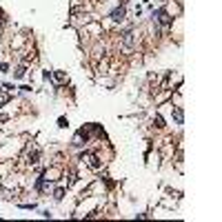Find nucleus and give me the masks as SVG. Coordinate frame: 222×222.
Instances as JSON below:
<instances>
[{
    "label": "nucleus",
    "mask_w": 222,
    "mask_h": 222,
    "mask_svg": "<svg viewBox=\"0 0 222 222\" xmlns=\"http://www.w3.org/2000/svg\"><path fill=\"white\" fill-rule=\"evenodd\" d=\"M107 18L111 20L113 29L122 27V25L127 22V5H116L113 9H107Z\"/></svg>",
    "instance_id": "f257e3e1"
},
{
    "label": "nucleus",
    "mask_w": 222,
    "mask_h": 222,
    "mask_svg": "<svg viewBox=\"0 0 222 222\" xmlns=\"http://www.w3.org/2000/svg\"><path fill=\"white\" fill-rule=\"evenodd\" d=\"M169 107H171V120H173V124L175 127H182L184 124V109L180 105H171V102H169Z\"/></svg>",
    "instance_id": "f03ea898"
},
{
    "label": "nucleus",
    "mask_w": 222,
    "mask_h": 222,
    "mask_svg": "<svg viewBox=\"0 0 222 222\" xmlns=\"http://www.w3.org/2000/svg\"><path fill=\"white\" fill-rule=\"evenodd\" d=\"M51 82H56V87H62V85H67V82H69V76L64 71L56 69V71H51Z\"/></svg>",
    "instance_id": "7ed1b4c3"
},
{
    "label": "nucleus",
    "mask_w": 222,
    "mask_h": 222,
    "mask_svg": "<svg viewBox=\"0 0 222 222\" xmlns=\"http://www.w3.org/2000/svg\"><path fill=\"white\" fill-rule=\"evenodd\" d=\"M27 73H29V64L18 62L16 67H13V80H25V78H27Z\"/></svg>",
    "instance_id": "20e7f679"
},
{
    "label": "nucleus",
    "mask_w": 222,
    "mask_h": 222,
    "mask_svg": "<svg viewBox=\"0 0 222 222\" xmlns=\"http://www.w3.org/2000/svg\"><path fill=\"white\" fill-rule=\"evenodd\" d=\"M67 191H69V189H67V184H58V187L51 191V196H53V200H56V202H62V200H64V196H67Z\"/></svg>",
    "instance_id": "39448f33"
},
{
    "label": "nucleus",
    "mask_w": 222,
    "mask_h": 222,
    "mask_svg": "<svg viewBox=\"0 0 222 222\" xmlns=\"http://www.w3.org/2000/svg\"><path fill=\"white\" fill-rule=\"evenodd\" d=\"M16 205L18 207H20V209H25V211H33V209H38V202H16Z\"/></svg>",
    "instance_id": "423d86ee"
},
{
    "label": "nucleus",
    "mask_w": 222,
    "mask_h": 222,
    "mask_svg": "<svg viewBox=\"0 0 222 222\" xmlns=\"http://www.w3.org/2000/svg\"><path fill=\"white\" fill-rule=\"evenodd\" d=\"M56 122H58V129H69V118L67 116H58Z\"/></svg>",
    "instance_id": "0eeeda50"
},
{
    "label": "nucleus",
    "mask_w": 222,
    "mask_h": 222,
    "mask_svg": "<svg viewBox=\"0 0 222 222\" xmlns=\"http://www.w3.org/2000/svg\"><path fill=\"white\" fill-rule=\"evenodd\" d=\"M0 73H11V62L9 60H0Z\"/></svg>",
    "instance_id": "6e6552de"
},
{
    "label": "nucleus",
    "mask_w": 222,
    "mask_h": 222,
    "mask_svg": "<svg viewBox=\"0 0 222 222\" xmlns=\"http://www.w3.org/2000/svg\"><path fill=\"white\" fill-rule=\"evenodd\" d=\"M18 89H20V94H31V85H22V87H18Z\"/></svg>",
    "instance_id": "1a4fd4ad"
},
{
    "label": "nucleus",
    "mask_w": 222,
    "mask_h": 222,
    "mask_svg": "<svg viewBox=\"0 0 222 222\" xmlns=\"http://www.w3.org/2000/svg\"><path fill=\"white\" fill-rule=\"evenodd\" d=\"M42 82H51V71H42Z\"/></svg>",
    "instance_id": "9d476101"
},
{
    "label": "nucleus",
    "mask_w": 222,
    "mask_h": 222,
    "mask_svg": "<svg viewBox=\"0 0 222 222\" xmlns=\"http://www.w3.org/2000/svg\"><path fill=\"white\" fill-rule=\"evenodd\" d=\"M40 216H42V218H53V213H51L49 209H42V211H40Z\"/></svg>",
    "instance_id": "9b49d317"
},
{
    "label": "nucleus",
    "mask_w": 222,
    "mask_h": 222,
    "mask_svg": "<svg viewBox=\"0 0 222 222\" xmlns=\"http://www.w3.org/2000/svg\"><path fill=\"white\" fill-rule=\"evenodd\" d=\"M0 91H2V82H0Z\"/></svg>",
    "instance_id": "f8f14e48"
}]
</instances>
